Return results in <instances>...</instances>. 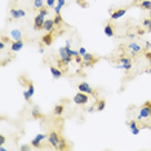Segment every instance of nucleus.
I'll list each match as a JSON object with an SVG mask.
<instances>
[{
	"instance_id": "a19ab883",
	"label": "nucleus",
	"mask_w": 151,
	"mask_h": 151,
	"mask_svg": "<svg viewBox=\"0 0 151 151\" xmlns=\"http://www.w3.org/2000/svg\"><path fill=\"white\" fill-rule=\"evenodd\" d=\"M151 47V44L149 43V41H147V43H146V48H150Z\"/></svg>"
},
{
	"instance_id": "a878e982",
	"label": "nucleus",
	"mask_w": 151,
	"mask_h": 151,
	"mask_svg": "<svg viewBox=\"0 0 151 151\" xmlns=\"http://www.w3.org/2000/svg\"><path fill=\"white\" fill-rule=\"evenodd\" d=\"M66 147H67V146H66V142H65V141H63V140H61V141H59V145H58V150H65Z\"/></svg>"
},
{
	"instance_id": "6ab92c4d",
	"label": "nucleus",
	"mask_w": 151,
	"mask_h": 151,
	"mask_svg": "<svg viewBox=\"0 0 151 151\" xmlns=\"http://www.w3.org/2000/svg\"><path fill=\"white\" fill-rule=\"evenodd\" d=\"M43 5H44L43 0H34V7L36 9H41L43 8Z\"/></svg>"
},
{
	"instance_id": "bb28decb",
	"label": "nucleus",
	"mask_w": 151,
	"mask_h": 151,
	"mask_svg": "<svg viewBox=\"0 0 151 151\" xmlns=\"http://www.w3.org/2000/svg\"><path fill=\"white\" fill-rule=\"evenodd\" d=\"M131 131H132V133H133L134 136H137L138 133H140V128H137V127H132Z\"/></svg>"
},
{
	"instance_id": "72a5a7b5",
	"label": "nucleus",
	"mask_w": 151,
	"mask_h": 151,
	"mask_svg": "<svg viewBox=\"0 0 151 151\" xmlns=\"http://www.w3.org/2000/svg\"><path fill=\"white\" fill-rule=\"evenodd\" d=\"M21 150H22V151H27V150H30V146H29V145H22V146H21Z\"/></svg>"
},
{
	"instance_id": "f8f14e48",
	"label": "nucleus",
	"mask_w": 151,
	"mask_h": 151,
	"mask_svg": "<svg viewBox=\"0 0 151 151\" xmlns=\"http://www.w3.org/2000/svg\"><path fill=\"white\" fill-rule=\"evenodd\" d=\"M81 58H83V61H84V65H87V66H89L90 63L94 61V56H92V54H89V53H85Z\"/></svg>"
},
{
	"instance_id": "7c9ffc66",
	"label": "nucleus",
	"mask_w": 151,
	"mask_h": 151,
	"mask_svg": "<svg viewBox=\"0 0 151 151\" xmlns=\"http://www.w3.org/2000/svg\"><path fill=\"white\" fill-rule=\"evenodd\" d=\"M40 14H41V16H47V14H48V10H47V9H44V8H41L40 9Z\"/></svg>"
},
{
	"instance_id": "58836bf2",
	"label": "nucleus",
	"mask_w": 151,
	"mask_h": 151,
	"mask_svg": "<svg viewBox=\"0 0 151 151\" xmlns=\"http://www.w3.org/2000/svg\"><path fill=\"white\" fill-rule=\"evenodd\" d=\"M71 45V40H66V47H70Z\"/></svg>"
},
{
	"instance_id": "37998d69",
	"label": "nucleus",
	"mask_w": 151,
	"mask_h": 151,
	"mask_svg": "<svg viewBox=\"0 0 151 151\" xmlns=\"http://www.w3.org/2000/svg\"><path fill=\"white\" fill-rule=\"evenodd\" d=\"M149 31H151V23L149 25Z\"/></svg>"
},
{
	"instance_id": "c756f323",
	"label": "nucleus",
	"mask_w": 151,
	"mask_h": 151,
	"mask_svg": "<svg viewBox=\"0 0 151 151\" xmlns=\"http://www.w3.org/2000/svg\"><path fill=\"white\" fill-rule=\"evenodd\" d=\"M61 5H57V7H54V12H56V14H59V12H61Z\"/></svg>"
},
{
	"instance_id": "423d86ee",
	"label": "nucleus",
	"mask_w": 151,
	"mask_h": 151,
	"mask_svg": "<svg viewBox=\"0 0 151 151\" xmlns=\"http://www.w3.org/2000/svg\"><path fill=\"white\" fill-rule=\"evenodd\" d=\"M150 116V102H147L145 106L141 108L140 111V115H138V119H145V117H149Z\"/></svg>"
},
{
	"instance_id": "a211bd4d",
	"label": "nucleus",
	"mask_w": 151,
	"mask_h": 151,
	"mask_svg": "<svg viewBox=\"0 0 151 151\" xmlns=\"http://www.w3.org/2000/svg\"><path fill=\"white\" fill-rule=\"evenodd\" d=\"M141 8L143 9H151V0H143L141 3Z\"/></svg>"
},
{
	"instance_id": "e433bc0d",
	"label": "nucleus",
	"mask_w": 151,
	"mask_h": 151,
	"mask_svg": "<svg viewBox=\"0 0 151 151\" xmlns=\"http://www.w3.org/2000/svg\"><path fill=\"white\" fill-rule=\"evenodd\" d=\"M4 47H5V43H4V40H1L0 41V49H4Z\"/></svg>"
},
{
	"instance_id": "7ed1b4c3",
	"label": "nucleus",
	"mask_w": 151,
	"mask_h": 151,
	"mask_svg": "<svg viewBox=\"0 0 151 151\" xmlns=\"http://www.w3.org/2000/svg\"><path fill=\"white\" fill-rule=\"evenodd\" d=\"M48 140H49L50 145L54 147V149H58V145H59V141H61V138H59V136L56 133V132H50V134L48 136Z\"/></svg>"
},
{
	"instance_id": "cd10ccee",
	"label": "nucleus",
	"mask_w": 151,
	"mask_h": 151,
	"mask_svg": "<svg viewBox=\"0 0 151 151\" xmlns=\"http://www.w3.org/2000/svg\"><path fill=\"white\" fill-rule=\"evenodd\" d=\"M23 97H25L26 101H30V98H31V96H30L29 90H25V92H23Z\"/></svg>"
},
{
	"instance_id": "ea45409f",
	"label": "nucleus",
	"mask_w": 151,
	"mask_h": 151,
	"mask_svg": "<svg viewBox=\"0 0 151 151\" xmlns=\"http://www.w3.org/2000/svg\"><path fill=\"white\" fill-rule=\"evenodd\" d=\"M93 111H94V107H90L88 110V113H93Z\"/></svg>"
},
{
	"instance_id": "c03bdc74",
	"label": "nucleus",
	"mask_w": 151,
	"mask_h": 151,
	"mask_svg": "<svg viewBox=\"0 0 151 151\" xmlns=\"http://www.w3.org/2000/svg\"><path fill=\"white\" fill-rule=\"evenodd\" d=\"M150 116H151V102H150Z\"/></svg>"
},
{
	"instance_id": "4be33fe9",
	"label": "nucleus",
	"mask_w": 151,
	"mask_h": 151,
	"mask_svg": "<svg viewBox=\"0 0 151 151\" xmlns=\"http://www.w3.org/2000/svg\"><path fill=\"white\" fill-rule=\"evenodd\" d=\"M106 107V102L105 101H98V105H97V110L98 111H102L103 108Z\"/></svg>"
},
{
	"instance_id": "a18cd8bd",
	"label": "nucleus",
	"mask_w": 151,
	"mask_h": 151,
	"mask_svg": "<svg viewBox=\"0 0 151 151\" xmlns=\"http://www.w3.org/2000/svg\"><path fill=\"white\" fill-rule=\"evenodd\" d=\"M150 14H151V9H150Z\"/></svg>"
},
{
	"instance_id": "f257e3e1",
	"label": "nucleus",
	"mask_w": 151,
	"mask_h": 151,
	"mask_svg": "<svg viewBox=\"0 0 151 151\" xmlns=\"http://www.w3.org/2000/svg\"><path fill=\"white\" fill-rule=\"evenodd\" d=\"M59 56H61V61L63 65H69L71 62V56L67 53L66 47H61L59 48Z\"/></svg>"
},
{
	"instance_id": "4468645a",
	"label": "nucleus",
	"mask_w": 151,
	"mask_h": 151,
	"mask_svg": "<svg viewBox=\"0 0 151 151\" xmlns=\"http://www.w3.org/2000/svg\"><path fill=\"white\" fill-rule=\"evenodd\" d=\"M125 13H127V9H119V10L114 12V13L111 14V18H113V20H117V18H120V17L124 16Z\"/></svg>"
},
{
	"instance_id": "20e7f679",
	"label": "nucleus",
	"mask_w": 151,
	"mask_h": 151,
	"mask_svg": "<svg viewBox=\"0 0 151 151\" xmlns=\"http://www.w3.org/2000/svg\"><path fill=\"white\" fill-rule=\"evenodd\" d=\"M45 20H44V16H41L40 13L35 17V21H34V29L35 30H43V25H44Z\"/></svg>"
},
{
	"instance_id": "c85d7f7f",
	"label": "nucleus",
	"mask_w": 151,
	"mask_h": 151,
	"mask_svg": "<svg viewBox=\"0 0 151 151\" xmlns=\"http://www.w3.org/2000/svg\"><path fill=\"white\" fill-rule=\"evenodd\" d=\"M85 53H87L85 48H83V47H81V48H80V49H79V54H80V56H81V57H83V56H84V54H85Z\"/></svg>"
},
{
	"instance_id": "ddd939ff",
	"label": "nucleus",
	"mask_w": 151,
	"mask_h": 151,
	"mask_svg": "<svg viewBox=\"0 0 151 151\" xmlns=\"http://www.w3.org/2000/svg\"><path fill=\"white\" fill-rule=\"evenodd\" d=\"M10 36H12V39H13L14 41L21 40V39H22V34H21V31H20V30H17V29L12 30V31H10Z\"/></svg>"
},
{
	"instance_id": "f03ea898",
	"label": "nucleus",
	"mask_w": 151,
	"mask_h": 151,
	"mask_svg": "<svg viewBox=\"0 0 151 151\" xmlns=\"http://www.w3.org/2000/svg\"><path fill=\"white\" fill-rule=\"evenodd\" d=\"M74 102L76 105H85L87 102H88V96H87V93H83V92L76 93L74 97Z\"/></svg>"
},
{
	"instance_id": "f3484780",
	"label": "nucleus",
	"mask_w": 151,
	"mask_h": 151,
	"mask_svg": "<svg viewBox=\"0 0 151 151\" xmlns=\"http://www.w3.org/2000/svg\"><path fill=\"white\" fill-rule=\"evenodd\" d=\"M105 34H106V36H114V29L111 25H107L106 27H105Z\"/></svg>"
},
{
	"instance_id": "2eb2a0df",
	"label": "nucleus",
	"mask_w": 151,
	"mask_h": 151,
	"mask_svg": "<svg viewBox=\"0 0 151 151\" xmlns=\"http://www.w3.org/2000/svg\"><path fill=\"white\" fill-rule=\"evenodd\" d=\"M50 74L53 75L54 79H58V78H61V76H62L63 72H62L61 70H59V69H57V67H50Z\"/></svg>"
},
{
	"instance_id": "dca6fc26",
	"label": "nucleus",
	"mask_w": 151,
	"mask_h": 151,
	"mask_svg": "<svg viewBox=\"0 0 151 151\" xmlns=\"http://www.w3.org/2000/svg\"><path fill=\"white\" fill-rule=\"evenodd\" d=\"M52 41H53V36L50 35V34H47L43 38V43L45 45H50V44H52Z\"/></svg>"
},
{
	"instance_id": "412c9836",
	"label": "nucleus",
	"mask_w": 151,
	"mask_h": 151,
	"mask_svg": "<svg viewBox=\"0 0 151 151\" xmlns=\"http://www.w3.org/2000/svg\"><path fill=\"white\" fill-rule=\"evenodd\" d=\"M120 62H122V65H131L132 63L131 58H128V57H122V58H120Z\"/></svg>"
},
{
	"instance_id": "4c0bfd02",
	"label": "nucleus",
	"mask_w": 151,
	"mask_h": 151,
	"mask_svg": "<svg viewBox=\"0 0 151 151\" xmlns=\"http://www.w3.org/2000/svg\"><path fill=\"white\" fill-rule=\"evenodd\" d=\"M75 59H76V62H78V63H80L81 61H83V58H80L79 56H78V57H75Z\"/></svg>"
},
{
	"instance_id": "39448f33",
	"label": "nucleus",
	"mask_w": 151,
	"mask_h": 151,
	"mask_svg": "<svg viewBox=\"0 0 151 151\" xmlns=\"http://www.w3.org/2000/svg\"><path fill=\"white\" fill-rule=\"evenodd\" d=\"M78 89L80 90V92H83V93H87V94H92L93 93V89H92V87L89 85L88 83H80L79 84V87H78Z\"/></svg>"
},
{
	"instance_id": "c9c22d12",
	"label": "nucleus",
	"mask_w": 151,
	"mask_h": 151,
	"mask_svg": "<svg viewBox=\"0 0 151 151\" xmlns=\"http://www.w3.org/2000/svg\"><path fill=\"white\" fill-rule=\"evenodd\" d=\"M57 1H58V5H61V7H63V5H65V0H57Z\"/></svg>"
},
{
	"instance_id": "f704fd0d",
	"label": "nucleus",
	"mask_w": 151,
	"mask_h": 151,
	"mask_svg": "<svg viewBox=\"0 0 151 151\" xmlns=\"http://www.w3.org/2000/svg\"><path fill=\"white\" fill-rule=\"evenodd\" d=\"M151 23V20H145L143 21V26H149Z\"/></svg>"
},
{
	"instance_id": "0eeeda50",
	"label": "nucleus",
	"mask_w": 151,
	"mask_h": 151,
	"mask_svg": "<svg viewBox=\"0 0 151 151\" xmlns=\"http://www.w3.org/2000/svg\"><path fill=\"white\" fill-rule=\"evenodd\" d=\"M54 29V21L53 20H45L44 25H43V30H45L47 32H52Z\"/></svg>"
},
{
	"instance_id": "b1692460",
	"label": "nucleus",
	"mask_w": 151,
	"mask_h": 151,
	"mask_svg": "<svg viewBox=\"0 0 151 151\" xmlns=\"http://www.w3.org/2000/svg\"><path fill=\"white\" fill-rule=\"evenodd\" d=\"M53 21H54V25L59 26V25H61V23H62V17L59 16V14H57V16H56V18H54Z\"/></svg>"
},
{
	"instance_id": "9d476101",
	"label": "nucleus",
	"mask_w": 151,
	"mask_h": 151,
	"mask_svg": "<svg viewBox=\"0 0 151 151\" xmlns=\"http://www.w3.org/2000/svg\"><path fill=\"white\" fill-rule=\"evenodd\" d=\"M23 48V41L22 40H17V41H13L10 45V49L13 50V52H18V50H21Z\"/></svg>"
},
{
	"instance_id": "6e6552de",
	"label": "nucleus",
	"mask_w": 151,
	"mask_h": 151,
	"mask_svg": "<svg viewBox=\"0 0 151 151\" xmlns=\"http://www.w3.org/2000/svg\"><path fill=\"white\" fill-rule=\"evenodd\" d=\"M128 49L131 50L132 56H136L137 53H140V52H141V49H142V48H141L137 43H131V44L128 45Z\"/></svg>"
},
{
	"instance_id": "9b49d317",
	"label": "nucleus",
	"mask_w": 151,
	"mask_h": 151,
	"mask_svg": "<svg viewBox=\"0 0 151 151\" xmlns=\"http://www.w3.org/2000/svg\"><path fill=\"white\" fill-rule=\"evenodd\" d=\"M10 16L13 17V18H20V17H25L26 16V13H25V10H22V9H12L10 10Z\"/></svg>"
},
{
	"instance_id": "2f4dec72",
	"label": "nucleus",
	"mask_w": 151,
	"mask_h": 151,
	"mask_svg": "<svg viewBox=\"0 0 151 151\" xmlns=\"http://www.w3.org/2000/svg\"><path fill=\"white\" fill-rule=\"evenodd\" d=\"M5 143V137L3 134H0V146H1V145H4Z\"/></svg>"
},
{
	"instance_id": "473e14b6",
	"label": "nucleus",
	"mask_w": 151,
	"mask_h": 151,
	"mask_svg": "<svg viewBox=\"0 0 151 151\" xmlns=\"http://www.w3.org/2000/svg\"><path fill=\"white\" fill-rule=\"evenodd\" d=\"M57 0H47V4L49 5V7H53L54 5V3H56Z\"/></svg>"
},
{
	"instance_id": "393cba45",
	"label": "nucleus",
	"mask_w": 151,
	"mask_h": 151,
	"mask_svg": "<svg viewBox=\"0 0 151 151\" xmlns=\"http://www.w3.org/2000/svg\"><path fill=\"white\" fill-rule=\"evenodd\" d=\"M27 90H29L30 96H31V97H32V96H34V93H35V88H34V84H32V83H30V84H29V89H27Z\"/></svg>"
},
{
	"instance_id": "5701e85b",
	"label": "nucleus",
	"mask_w": 151,
	"mask_h": 151,
	"mask_svg": "<svg viewBox=\"0 0 151 151\" xmlns=\"http://www.w3.org/2000/svg\"><path fill=\"white\" fill-rule=\"evenodd\" d=\"M32 116L34 117H40V110H39L38 106H35L34 110H32Z\"/></svg>"
},
{
	"instance_id": "1a4fd4ad",
	"label": "nucleus",
	"mask_w": 151,
	"mask_h": 151,
	"mask_svg": "<svg viewBox=\"0 0 151 151\" xmlns=\"http://www.w3.org/2000/svg\"><path fill=\"white\" fill-rule=\"evenodd\" d=\"M45 137H47V136L43 134V133H41V134H38V136H36V137L34 138V140L31 141V145H32L34 147H39V146H40V142L44 140Z\"/></svg>"
},
{
	"instance_id": "79ce46f5",
	"label": "nucleus",
	"mask_w": 151,
	"mask_h": 151,
	"mask_svg": "<svg viewBox=\"0 0 151 151\" xmlns=\"http://www.w3.org/2000/svg\"><path fill=\"white\" fill-rule=\"evenodd\" d=\"M146 72H147V74H151V67L149 69V70H146Z\"/></svg>"
},
{
	"instance_id": "aec40b11",
	"label": "nucleus",
	"mask_w": 151,
	"mask_h": 151,
	"mask_svg": "<svg viewBox=\"0 0 151 151\" xmlns=\"http://www.w3.org/2000/svg\"><path fill=\"white\" fill-rule=\"evenodd\" d=\"M62 113H63V106L62 105H58V106L54 107V114H56V115H61Z\"/></svg>"
}]
</instances>
